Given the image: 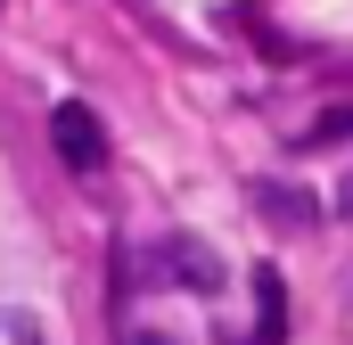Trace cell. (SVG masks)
<instances>
[{"label": "cell", "instance_id": "6da1fadb", "mask_svg": "<svg viewBox=\"0 0 353 345\" xmlns=\"http://www.w3.org/2000/svg\"><path fill=\"white\" fill-rule=\"evenodd\" d=\"M50 140H58V157H66L74 172H99V165H107V132H99V115L74 107V99L50 115Z\"/></svg>", "mask_w": 353, "mask_h": 345}, {"label": "cell", "instance_id": "7a4b0ae2", "mask_svg": "<svg viewBox=\"0 0 353 345\" xmlns=\"http://www.w3.org/2000/svg\"><path fill=\"white\" fill-rule=\"evenodd\" d=\"M173 271L189 279V288H222V263L205 255V247H173Z\"/></svg>", "mask_w": 353, "mask_h": 345}, {"label": "cell", "instance_id": "3957f363", "mask_svg": "<svg viewBox=\"0 0 353 345\" xmlns=\"http://www.w3.org/2000/svg\"><path fill=\"white\" fill-rule=\"evenodd\" d=\"M255 296H263V329L247 345H279V271H255Z\"/></svg>", "mask_w": 353, "mask_h": 345}, {"label": "cell", "instance_id": "277c9868", "mask_svg": "<svg viewBox=\"0 0 353 345\" xmlns=\"http://www.w3.org/2000/svg\"><path fill=\"white\" fill-rule=\"evenodd\" d=\"M0 345H41V329H33V313H0Z\"/></svg>", "mask_w": 353, "mask_h": 345}, {"label": "cell", "instance_id": "5b68a950", "mask_svg": "<svg viewBox=\"0 0 353 345\" xmlns=\"http://www.w3.org/2000/svg\"><path fill=\"white\" fill-rule=\"evenodd\" d=\"M132 345H165V337H132Z\"/></svg>", "mask_w": 353, "mask_h": 345}]
</instances>
